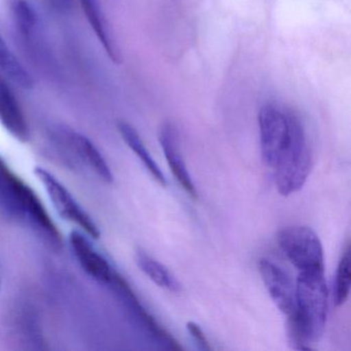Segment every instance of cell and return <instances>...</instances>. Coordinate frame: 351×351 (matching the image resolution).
Segmentation results:
<instances>
[{
	"label": "cell",
	"instance_id": "obj_16",
	"mask_svg": "<svg viewBox=\"0 0 351 351\" xmlns=\"http://www.w3.org/2000/svg\"><path fill=\"white\" fill-rule=\"evenodd\" d=\"M118 130L122 138L124 139L125 143L134 152L135 155L141 159V161L143 162L145 168L149 170L152 176L161 186H165L167 184L165 176H164L162 170L160 169L158 164L156 163L155 160L152 157L151 153L145 147L143 139L139 136L138 132L130 124H128L127 122H123V121L118 123Z\"/></svg>",
	"mask_w": 351,
	"mask_h": 351
},
{
	"label": "cell",
	"instance_id": "obj_11",
	"mask_svg": "<svg viewBox=\"0 0 351 351\" xmlns=\"http://www.w3.org/2000/svg\"><path fill=\"white\" fill-rule=\"evenodd\" d=\"M71 250L83 270L98 282L110 285L114 271L106 258L92 245L87 234L73 231L69 235Z\"/></svg>",
	"mask_w": 351,
	"mask_h": 351
},
{
	"label": "cell",
	"instance_id": "obj_12",
	"mask_svg": "<svg viewBox=\"0 0 351 351\" xmlns=\"http://www.w3.org/2000/svg\"><path fill=\"white\" fill-rule=\"evenodd\" d=\"M12 16L22 42L32 54H43L45 51L43 25L36 8L28 0H15L12 5Z\"/></svg>",
	"mask_w": 351,
	"mask_h": 351
},
{
	"label": "cell",
	"instance_id": "obj_13",
	"mask_svg": "<svg viewBox=\"0 0 351 351\" xmlns=\"http://www.w3.org/2000/svg\"><path fill=\"white\" fill-rule=\"evenodd\" d=\"M159 141L174 178L192 198H197L198 193L184 163L180 151L178 131L171 123H164L162 125L159 132Z\"/></svg>",
	"mask_w": 351,
	"mask_h": 351
},
{
	"label": "cell",
	"instance_id": "obj_6",
	"mask_svg": "<svg viewBox=\"0 0 351 351\" xmlns=\"http://www.w3.org/2000/svg\"><path fill=\"white\" fill-rule=\"evenodd\" d=\"M36 176L40 180L50 197L59 215L71 223H77L89 237L98 239L100 231L91 217L86 213L85 209L73 198L66 186H63L54 176L43 167L34 169Z\"/></svg>",
	"mask_w": 351,
	"mask_h": 351
},
{
	"label": "cell",
	"instance_id": "obj_10",
	"mask_svg": "<svg viewBox=\"0 0 351 351\" xmlns=\"http://www.w3.org/2000/svg\"><path fill=\"white\" fill-rule=\"evenodd\" d=\"M0 124L17 141L27 143L29 125L9 80L0 75Z\"/></svg>",
	"mask_w": 351,
	"mask_h": 351
},
{
	"label": "cell",
	"instance_id": "obj_19",
	"mask_svg": "<svg viewBox=\"0 0 351 351\" xmlns=\"http://www.w3.org/2000/svg\"><path fill=\"white\" fill-rule=\"evenodd\" d=\"M186 328H188L191 336L196 341L197 344H198L201 349H203V350H211V346L209 345L208 340H207L204 332H203V330H201L198 324L193 322H189L188 324H186Z\"/></svg>",
	"mask_w": 351,
	"mask_h": 351
},
{
	"label": "cell",
	"instance_id": "obj_8",
	"mask_svg": "<svg viewBox=\"0 0 351 351\" xmlns=\"http://www.w3.org/2000/svg\"><path fill=\"white\" fill-rule=\"evenodd\" d=\"M258 271L263 282L277 308L287 318L295 315L297 311L295 287L291 282L289 275L268 258H261L258 261Z\"/></svg>",
	"mask_w": 351,
	"mask_h": 351
},
{
	"label": "cell",
	"instance_id": "obj_3",
	"mask_svg": "<svg viewBox=\"0 0 351 351\" xmlns=\"http://www.w3.org/2000/svg\"><path fill=\"white\" fill-rule=\"evenodd\" d=\"M258 121L263 161L274 169L291 145L295 133L303 126V120L287 104L268 102L261 108Z\"/></svg>",
	"mask_w": 351,
	"mask_h": 351
},
{
	"label": "cell",
	"instance_id": "obj_5",
	"mask_svg": "<svg viewBox=\"0 0 351 351\" xmlns=\"http://www.w3.org/2000/svg\"><path fill=\"white\" fill-rule=\"evenodd\" d=\"M277 242L287 260L300 271H324V250L313 230L304 226L283 228Z\"/></svg>",
	"mask_w": 351,
	"mask_h": 351
},
{
	"label": "cell",
	"instance_id": "obj_7",
	"mask_svg": "<svg viewBox=\"0 0 351 351\" xmlns=\"http://www.w3.org/2000/svg\"><path fill=\"white\" fill-rule=\"evenodd\" d=\"M53 137L57 143L66 147L69 153L81 160L82 163L89 166L102 180L108 184L114 182V176L108 162L87 136L77 131L59 127L53 132Z\"/></svg>",
	"mask_w": 351,
	"mask_h": 351
},
{
	"label": "cell",
	"instance_id": "obj_2",
	"mask_svg": "<svg viewBox=\"0 0 351 351\" xmlns=\"http://www.w3.org/2000/svg\"><path fill=\"white\" fill-rule=\"evenodd\" d=\"M0 204L19 221H27L55 245H60V232L40 197L0 157Z\"/></svg>",
	"mask_w": 351,
	"mask_h": 351
},
{
	"label": "cell",
	"instance_id": "obj_15",
	"mask_svg": "<svg viewBox=\"0 0 351 351\" xmlns=\"http://www.w3.org/2000/svg\"><path fill=\"white\" fill-rule=\"evenodd\" d=\"M0 73L22 89L32 90L34 87V81L29 71L14 54L1 34H0Z\"/></svg>",
	"mask_w": 351,
	"mask_h": 351
},
{
	"label": "cell",
	"instance_id": "obj_14",
	"mask_svg": "<svg viewBox=\"0 0 351 351\" xmlns=\"http://www.w3.org/2000/svg\"><path fill=\"white\" fill-rule=\"evenodd\" d=\"M79 3L90 27L93 29L98 42L101 44L106 55L110 57L112 62L117 64L121 63L122 57H121L120 51L114 42L99 0H79Z\"/></svg>",
	"mask_w": 351,
	"mask_h": 351
},
{
	"label": "cell",
	"instance_id": "obj_18",
	"mask_svg": "<svg viewBox=\"0 0 351 351\" xmlns=\"http://www.w3.org/2000/svg\"><path fill=\"white\" fill-rule=\"evenodd\" d=\"M351 285L350 245L347 244L337 269L335 282V304L337 307L344 305L348 300Z\"/></svg>",
	"mask_w": 351,
	"mask_h": 351
},
{
	"label": "cell",
	"instance_id": "obj_1",
	"mask_svg": "<svg viewBox=\"0 0 351 351\" xmlns=\"http://www.w3.org/2000/svg\"><path fill=\"white\" fill-rule=\"evenodd\" d=\"M297 311L287 318V335L293 348L310 350L326 328L328 293L324 271L300 272L295 285Z\"/></svg>",
	"mask_w": 351,
	"mask_h": 351
},
{
	"label": "cell",
	"instance_id": "obj_9",
	"mask_svg": "<svg viewBox=\"0 0 351 351\" xmlns=\"http://www.w3.org/2000/svg\"><path fill=\"white\" fill-rule=\"evenodd\" d=\"M112 289L120 295L121 299L126 304L127 307L132 312L133 315L139 320L143 326L147 328V332L159 341L161 344L165 345L167 348L180 350L182 349L180 343L165 330L162 328L157 320L147 311L139 302L138 298L135 295L130 285L118 273H114L110 283Z\"/></svg>",
	"mask_w": 351,
	"mask_h": 351
},
{
	"label": "cell",
	"instance_id": "obj_17",
	"mask_svg": "<svg viewBox=\"0 0 351 351\" xmlns=\"http://www.w3.org/2000/svg\"><path fill=\"white\" fill-rule=\"evenodd\" d=\"M135 260H136V264L139 269L158 287L167 289L172 293L182 291V287L180 281L168 270L167 267L164 266L159 261L152 258L149 254L141 250H137Z\"/></svg>",
	"mask_w": 351,
	"mask_h": 351
},
{
	"label": "cell",
	"instance_id": "obj_20",
	"mask_svg": "<svg viewBox=\"0 0 351 351\" xmlns=\"http://www.w3.org/2000/svg\"><path fill=\"white\" fill-rule=\"evenodd\" d=\"M50 1H53L55 5H60V7H63V5H69V0H50Z\"/></svg>",
	"mask_w": 351,
	"mask_h": 351
},
{
	"label": "cell",
	"instance_id": "obj_4",
	"mask_svg": "<svg viewBox=\"0 0 351 351\" xmlns=\"http://www.w3.org/2000/svg\"><path fill=\"white\" fill-rule=\"evenodd\" d=\"M311 147L305 125H303L273 169L278 192L282 196H289L301 190L311 172Z\"/></svg>",
	"mask_w": 351,
	"mask_h": 351
}]
</instances>
